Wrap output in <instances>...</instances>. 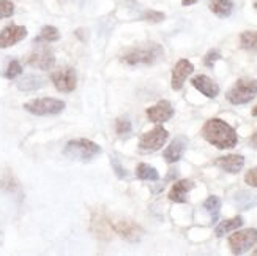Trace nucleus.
I'll return each mask as SVG.
<instances>
[{"mask_svg": "<svg viewBox=\"0 0 257 256\" xmlns=\"http://www.w3.org/2000/svg\"><path fill=\"white\" fill-rule=\"evenodd\" d=\"M210 8H211V11H213L216 16H219V18H227L232 13L233 4H232V0H211V2H210Z\"/></svg>", "mask_w": 257, "mask_h": 256, "instance_id": "a211bd4d", "label": "nucleus"}, {"mask_svg": "<svg viewBox=\"0 0 257 256\" xmlns=\"http://www.w3.org/2000/svg\"><path fill=\"white\" fill-rule=\"evenodd\" d=\"M167 133L163 127H155L153 130L144 133L139 139V150L142 153H150V152H156L158 149H161L164 146V142L167 141Z\"/></svg>", "mask_w": 257, "mask_h": 256, "instance_id": "0eeeda50", "label": "nucleus"}, {"mask_svg": "<svg viewBox=\"0 0 257 256\" xmlns=\"http://www.w3.org/2000/svg\"><path fill=\"white\" fill-rule=\"evenodd\" d=\"M241 225H243V218H241V217H235V218H230V220H224V221H221V223L216 226L215 234H216L218 237H222L224 234H227V232L235 231V229L240 228Z\"/></svg>", "mask_w": 257, "mask_h": 256, "instance_id": "6ab92c4d", "label": "nucleus"}, {"mask_svg": "<svg viewBox=\"0 0 257 256\" xmlns=\"http://www.w3.org/2000/svg\"><path fill=\"white\" fill-rule=\"evenodd\" d=\"M112 166H114V169H115V173H117V176L120 177V179H126V177H128L126 169H125V168H121L117 160H112Z\"/></svg>", "mask_w": 257, "mask_h": 256, "instance_id": "2f4dec72", "label": "nucleus"}, {"mask_svg": "<svg viewBox=\"0 0 257 256\" xmlns=\"http://www.w3.org/2000/svg\"><path fill=\"white\" fill-rule=\"evenodd\" d=\"M244 181H246V184H248V185H251V187L257 188V168L251 169L246 176H244Z\"/></svg>", "mask_w": 257, "mask_h": 256, "instance_id": "7c9ffc66", "label": "nucleus"}, {"mask_svg": "<svg viewBox=\"0 0 257 256\" xmlns=\"http://www.w3.org/2000/svg\"><path fill=\"white\" fill-rule=\"evenodd\" d=\"M63 153L65 157H68L71 160L90 161L96 155L101 153V147L88 139H73L70 142H66Z\"/></svg>", "mask_w": 257, "mask_h": 256, "instance_id": "7ed1b4c3", "label": "nucleus"}, {"mask_svg": "<svg viewBox=\"0 0 257 256\" xmlns=\"http://www.w3.org/2000/svg\"><path fill=\"white\" fill-rule=\"evenodd\" d=\"M114 229H115L117 234H120L123 239L131 240V242L139 240L141 236H142V228L139 225H136V223H133V221H126V220L115 223Z\"/></svg>", "mask_w": 257, "mask_h": 256, "instance_id": "ddd939ff", "label": "nucleus"}, {"mask_svg": "<svg viewBox=\"0 0 257 256\" xmlns=\"http://www.w3.org/2000/svg\"><path fill=\"white\" fill-rule=\"evenodd\" d=\"M27 37V29L24 26H8L0 30V49L13 46Z\"/></svg>", "mask_w": 257, "mask_h": 256, "instance_id": "9d476101", "label": "nucleus"}, {"mask_svg": "<svg viewBox=\"0 0 257 256\" xmlns=\"http://www.w3.org/2000/svg\"><path fill=\"white\" fill-rule=\"evenodd\" d=\"M43 86V79L38 76H27L24 79H21L18 82V89L19 91H24V92H29V91H35V89H40Z\"/></svg>", "mask_w": 257, "mask_h": 256, "instance_id": "412c9836", "label": "nucleus"}, {"mask_svg": "<svg viewBox=\"0 0 257 256\" xmlns=\"http://www.w3.org/2000/svg\"><path fill=\"white\" fill-rule=\"evenodd\" d=\"M136 174H138L139 179H142V181H158V177H160L158 171H156L155 168H152V166L145 164V163H141L138 166Z\"/></svg>", "mask_w": 257, "mask_h": 256, "instance_id": "4be33fe9", "label": "nucleus"}, {"mask_svg": "<svg viewBox=\"0 0 257 256\" xmlns=\"http://www.w3.org/2000/svg\"><path fill=\"white\" fill-rule=\"evenodd\" d=\"M51 81L60 92H73L77 84V74L73 68H60L51 74Z\"/></svg>", "mask_w": 257, "mask_h": 256, "instance_id": "1a4fd4ad", "label": "nucleus"}, {"mask_svg": "<svg viewBox=\"0 0 257 256\" xmlns=\"http://www.w3.org/2000/svg\"><path fill=\"white\" fill-rule=\"evenodd\" d=\"M202 136L218 149H232L237 146V131L221 119H211L202 128Z\"/></svg>", "mask_w": 257, "mask_h": 256, "instance_id": "f257e3e1", "label": "nucleus"}, {"mask_svg": "<svg viewBox=\"0 0 257 256\" xmlns=\"http://www.w3.org/2000/svg\"><path fill=\"white\" fill-rule=\"evenodd\" d=\"M252 116H255V117H257V106H255V108L252 109Z\"/></svg>", "mask_w": 257, "mask_h": 256, "instance_id": "f704fd0d", "label": "nucleus"}, {"mask_svg": "<svg viewBox=\"0 0 257 256\" xmlns=\"http://www.w3.org/2000/svg\"><path fill=\"white\" fill-rule=\"evenodd\" d=\"M218 59H221V55H219V52L218 51H210L207 55H205V60H204V63L207 65V66H213L215 65V62L218 60Z\"/></svg>", "mask_w": 257, "mask_h": 256, "instance_id": "c85d7f7f", "label": "nucleus"}, {"mask_svg": "<svg viewBox=\"0 0 257 256\" xmlns=\"http://www.w3.org/2000/svg\"><path fill=\"white\" fill-rule=\"evenodd\" d=\"M163 55L160 44H145L141 48H133L121 55V60L128 65H150L155 63Z\"/></svg>", "mask_w": 257, "mask_h": 256, "instance_id": "f03ea898", "label": "nucleus"}, {"mask_svg": "<svg viewBox=\"0 0 257 256\" xmlns=\"http://www.w3.org/2000/svg\"><path fill=\"white\" fill-rule=\"evenodd\" d=\"M235 203L241 207V209H248L251 206L257 204V196L248 193V192H241L235 196Z\"/></svg>", "mask_w": 257, "mask_h": 256, "instance_id": "393cba45", "label": "nucleus"}, {"mask_svg": "<svg viewBox=\"0 0 257 256\" xmlns=\"http://www.w3.org/2000/svg\"><path fill=\"white\" fill-rule=\"evenodd\" d=\"M193 71H194V66H193L191 62H189V60H185V59L178 60L177 65L174 66L172 81H171L174 91H178V89H182V86H183L185 81H186V77H188L189 74H191Z\"/></svg>", "mask_w": 257, "mask_h": 256, "instance_id": "9b49d317", "label": "nucleus"}, {"mask_svg": "<svg viewBox=\"0 0 257 256\" xmlns=\"http://www.w3.org/2000/svg\"><path fill=\"white\" fill-rule=\"evenodd\" d=\"M27 63L33 68H38L43 71H48L51 70L54 63H55V57H54V52L51 48L48 46H38L35 51H33L29 57H27Z\"/></svg>", "mask_w": 257, "mask_h": 256, "instance_id": "6e6552de", "label": "nucleus"}, {"mask_svg": "<svg viewBox=\"0 0 257 256\" xmlns=\"http://www.w3.org/2000/svg\"><path fill=\"white\" fill-rule=\"evenodd\" d=\"M15 13V5L10 0H0V19L10 18Z\"/></svg>", "mask_w": 257, "mask_h": 256, "instance_id": "cd10ccee", "label": "nucleus"}, {"mask_svg": "<svg viewBox=\"0 0 257 256\" xmlns=\"http://www.w3.org/2000/svg\"><path fill=\"white\" fill-rule=\"evenodd\" d=\"M115 130H117V135L120 136H126L131 133V122L126 119V117H120L117 120V125H115Z\"/></svg>", "mask_w": 257, "mask_h": 256, "instance_id": "bb28decb", "label": "nucleus"}, {"mask_svg": "<svg viewBox=\"0 0 257 256\" xmlns=\"http://www.w3.org/2000/svg\"><path fill=\"white\" fill-rule=\"evenodd\" d=\"M257 243V229L249 228L238 232H233L229 237V245L233 254H243Z\"/></svg>", "mask_w": 257, "mask_h": 256, "instance_id": "423d86ee", "label": "nucleus"}, {"mask_svg": "<svg viewBox=\"0 0 257 256\" xmlns=\"http://www.w3.org/2000/svg\"><path fill=\"white\" fill-rule=\"evenodd\" d=\"M257 95V81L249 79V77H243L235 82L230 91L227 92V100L232 105H244L251 102Z\"/></svg>", "mask_w": 257, "mask_h": 256, "instance_id": "20e7f679", "label": "nucleus"}, {"mask_svg": "<svg viewBox=\"0 0 257 256\" xmlns=\"http://www.w3.org/2000/svg\"><path fill=\"white\" fill-rule=\"evenodd\" d=\"M194 187V182L189 181V179H182L178 181L172 185L171 192H169V198L171 201L174 203H186V196H188V192L191 190Z\"/></svg>", "mask_w": 257, "mask_h": 256, "instance_id": "dca6fc26", "label": "nucleus"}, {"mask_svg": "<svg viewBox=\"0 0 257 256\" xmlns=\"http://www.w3.org/2000/svg\"><path fill=\"white\" fill-rule=\"evenodd\" d=\"M191 84L197 89V91H200L205 97H208V98H215L219 94L218 84H215L207 76H196L194 79L191 81Z\"/></svg>", "mask_w": 257, "mask_h": 256, "instance_id": "f3484780", "label": "nucleus"}, {"mask_svg": "<svg viewBox=\"0 0 257 256\" xmlns=\"http://www.w3.org/2000/svg\"><path fill=\"white\" fill-rule=\"evenodd\" d=\"M251 144H252V147L254 149H257V131L252 135V138H251Z\"/></svg>", "mask_w": 257, "mask_h": 256, "instance_id": "473e14b6", "label": "nucleus"}, {"mask_svg": "<svg viewBox=\"0 0 257 256\" xmlns=\"http://www.w3.org/2000/svg\"><path fill=\"white\" fill-rule=\"evenodd\" d=\"M215 164L218 168H221L222 171L230 173V174H237L243 169L244 166V158L241 155H227V157H221L215 161Z\"/></svg>", "mask_w": 257, "mask_h": 256, "instance_id": "4468645a", "label": "nucleus"}, {"mask_svg": "<svg viewBox=\"0 0 257 256\" xmlns=\"http://www.w3.org/2000/svg\"><path fill=\"white\" fill-rule=\"evenodd\" d=\"M60 38V33L59 30L52 27V26H46V27H43L41 32H40V35L35 38V43H52V41H57Z\"/></svg>", "mask_w": 257, "mask_h": 256, "instance_id": "aec40b11", "label": "nucleus"}, {"mask_svg": "<svg viewBox=\"0 0 257 256\" xmlns=\"http://www.w3.org/2000/svg\"><path fill=\"white\" fill-rule=\"evenodd\" d=\"M254 254H257V250H255V251H254Z\"/></svg>", "mask_w": 257, "mask_h": 256, "instance_id": "c9c22d12", "label": "nucleus"}, {"mask_svg": "<svg viewBox=\"0 0 257 256\" xmlns=\"http://www.w3.org/2000/svg\"><path fill=\"white\" fill-rule=\"evenodd\" d=\"M240 43L243 49L257 51V32H243L240 37Z\"/></svg>", "mask_w": 257, "mask_h": 256, "instance_id": "5701e85b", "label": "nucleus"}, {"mask_svg": "<svg viewBox=\"0 0 257 256\" xmlns=\"http://www.w3.org/2000/svg\"><path fill=\"white\" fill-rule=\"evenodd\" d=\"M22 73V66L18 60H11L8 63V68L5 70L4 76L7 77V79H15L16 76H19Z\"/></svg>", "mask_w": 257, "mask_h": 256, "instance_id": "a878e982", "label": "nucleus"}, {"mask_svg": "<svg viewBox=\"0 0 257 256\" xmlns=\"http://www.w3.org/2000/svg\"><path fill=\"white\" fill-rule=\"evenodd\" d=\"M24 109L35 116H52L65 109V103L57 98H35L24 103Z\"/></svg>", "mask_w": 257, "mask_h": 256, "instance_id": "39448f33", "label": "nucleus"}, {"mask_svg": "<svg viewBox=\"0 0 257 256\" xmlns=\"http://www.w3.org/2000/svg\"><path fill=\"white\" fill-rule=\"evenodd\" d=\"M185 147H186V138L183 136H178L175 138L172 142H171V146L167 147L163 153V157L167 163H175L182 158V155L185 152Z\"/></svg>", "mask_w": 257, "mask_h": 256, "instance_id": "2eb2a0df", "label": "nucleus"}, {"mask_svg": "<svg viewBox=\"0 0 257 256\" xmlns=\"http://www.w3.org/2000/svg\"><path fill=\"white\" fill-rule=\"evenodd\" d=\"M255 7H257V4H255Z\"/></svg>", "mask_w": 257, "mask_h": 256, "instance_id": "e433bc0d", "label": "nucleus"}, {"mask_svg": "<svg viewBox=\"0 0 257 256\" xmlns=\"http://www.w3.org/2000/svg\"><path fill=\"white\" fill-rule=\"evenodd\" d=\"M197 0H182V4L183 5H193V4H196Z\"/></svg>", "mask_w": 257, "mask_h": 256, "instance_id": "72a5a7b5", "label": "nucleus"}, {"mask_svg": "<svg viewBox=\"0 0 257 256\" xmlns=\"http://www.w3.org/2000/svg\"><path fill=\"white\" fill-rule=\"evenodd\" d=\"M204 207H205V210H208V214L211 215V220L216 221L219 209H221V199L218 196H210L204 203Z\"/></svg>", "mask_w": 257, "mask_h": 256, "instance_id": "b1692460", "label": "nucleus"}, {"mask_svg": "<svg viewBox=\"0 0 257 256\" xmlns=\"http://www.w3.org/2000/svg\"><path fill=\"white\" fill-rule=\"evenodd\" d=\"M172 116H174V109L171 103L166 102V100L147 109V117L150 119V122H155V124H161V122L169 120Z\"/></svg>", "mask_w": 257, "mask_h": 256, "instance_id": "f8f14e48", "label": "nucleus"}, {"mask_svg": "<svg viewBox=\"0 0 257 256\" xmlns=\"http://www.w3.org/2000/svg\"><path fill=\"white\" fill-rule=\"evenodd\" d=\"M144 18L147 21H150V22H160V21L164 19V15L160 13V11H147V13L144 15Z\"/></svg>", "mask_w": 257, "mask_h": 256, "instance_id": "c756f323", "label": "nucleus"}]
</instances>
